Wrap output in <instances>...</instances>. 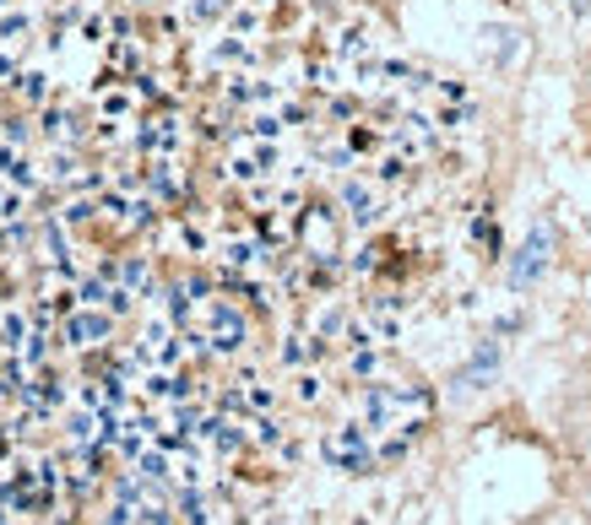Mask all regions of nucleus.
Returning <instances> with one entry per match:
<instances>
[{
  "label": "nucleus",
  "instance_id": "obj_1",
  "mask_svg": "<svg viewBox=\"0 0 591 525\" xmlns=\"http://www.w3.org/2000/svg\"><path fill=\"white\" fill-rule=\"evenodd\" d=\"M553 249H559V234H553L549 217H538V222L526 228V239L515 244V255H510L505 283L515 287V293H532V287L553 271Z\"/></svg>",
  "mask_w": 591,
  "mask_h": 525
},
{
  "label": "nucleus",
  "instance_id": "obj_2",
  "mask_svg": "<svg viewBox=\"0 0 591 525\" xmlns=\"http://www.w3.org/2000/svg\"><path fill=\"white\" fill-rule=\"evenodd\" d=\"M494 374H500V347L483 341V347L466 358L462 374H456V385H462V390H483V379H494Z\"/></svg>",
  "mask_w": 591,
  "mask_h": 525
},
{
  "label": "nucleus",
  "instance_id": "obj_3",
  "mask_svg": "<svg viewBox=\"0 0 591 525\" xmlns=\"http://www.w3.org/2000/svg\"><path fill=\"white\" fill-rule=\"evenodd\" d=\"M559 6H564L570 17H587V11H591V0H559Z\"/></svg>",
  "mask_w": 591,
  "mask_h": 525
}]
</instances>
